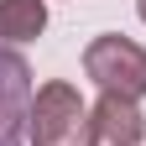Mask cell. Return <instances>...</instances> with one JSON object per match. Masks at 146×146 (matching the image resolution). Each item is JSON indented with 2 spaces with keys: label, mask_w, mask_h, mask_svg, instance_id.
<instances>
[{
  "label": "cell",
  "mask_w": 146,
  "mask_h": 146,
  "mask_svg": "<svg viewBox=\"0 0 146 146\" xmlns=\"http://www.w3.org/2000/svg\"><path fill=\"white\" fill-rule=\"evenodd\" d=\"M84 125H89V110H84V99H78L73 84H42L36 89L31 131H26L36 146H73L84 136Z\"/></svg>",
  "instance_id": "cell-2"
},
{
  "label": "cell",
  "mask_w": 146,
  "mask_h": 146,
  "mask_svg": "<svg viewBox=\"0 0 146 146\" xmlns=\"http://www.w3.org/2000/svg\"><path fill=\"white\" fill-rule=\"evenodd\" d=\"M136 16H141V21H146V0H136Z\"/></svg>",
  "instance_id": "cell-6"
},
{
  "label": "cell",
  "mask_w": 146,
  "mask_h": 146,
  "mask_svg": "<svg viewBox=\"0 0 146 146\" xmlns=\"http://www.w3.org/2000/svg\"><path fill=\"white\" fill-rule=\"evenodd\" d=\"M31 68L16 47L0 42V146H26L31 131Z\"/></svg>",
  "instance_id": "cell-3"
},
{
  "label": "cell",
  "mask_w": 146,
  "mask_h": 146,
  "mask_svg": "<svg viewBox=\"0 0 146 146\" xmlns=\"http://www.w3.org/2000/svg\"><path fill=\"white\" fill-rule=\"evenodd\" d=\"M47 26V0H0V42H31Z\"/></svg>",
  "instance_id": "cell-5"
},
{
  "label": "cell",
  "mask_w": 146,
  "mask_h": 146,
  "mask_svg": "<svg viewBox=\"0 0 146 146\" xmlns=\"http://www.w3.org/2000/svg\"><path fill=\"white\" fill-rule=\"evenodd\" d=\"M84 73L99 84V94L120 99H146V47L131 36H94L84 52Z\"/></svg>",
  "instance_id": "cell-1"
},
{
  "label": "cell",
  "mask_w": 146,
  "mask_h": 146,
  "mask_svg": "<svg viewBox=\"0 0 146 146\" xmlns=\"http://www.w3.org/2000/svg\"><path fill=\"white\" fill-rule=\"evenodd\" d=\"M146 136V115L136 99H120V94H99V104L89 110V125H84V146H141Z\"/></svg>",
  "instance_id": "cell-4"
}]
</instances>
